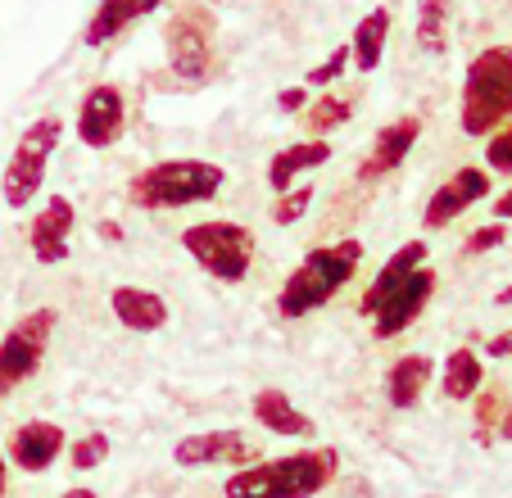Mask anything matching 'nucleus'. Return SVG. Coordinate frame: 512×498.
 <instances>
[{
  "label": "nucleus",
  "mask_w": 512,
  "mask_h": 498,
  "mask_svg": "<svg viewBox=\"0 0 512 498\" xmlns=\"http://www.w3.org/2000/svg\"><path fill=\"white\" fill-rule=\"evenodd\" d=\"M494 440H512V399H508V408H503L499 426H494Z\"/></svg>",
  "instance_id": "35"
},
{
  "label": "nucleus",
  "mask_w": 512,
  "mask_h": 498,
  "mask_svg": "<svg viewBox=\"0 0 512 498\" xmlns=\"http://www.w3.org/2000/svg\"><path fill=\"white\" fill-rule=\"evenodd\" d=\"M435 376V358L431 354H399L395 363L386 367V403L395 412H413L417 403H422L426 385H431Z\"/></svg>",
  "instance_id": "18"
},
{
  "label": "nucleus",
  "mask_w": 512,
  "mask_h": 498,
  "mask_svg": "<svg viewBox=\"0 0 512 498\" xmlns=\"http://www.w3.org/2000/svg\"><path fill=\"white\" fill-rule=\"evenodd\" d=\"M218 19L209 5H182L173 10L164 28V50H168V73L182 87H200L218 73Z\"/></svg>",
  "instance_id": "7"
},
{
  "label": "nucleus",
  "mask_w": 512,
  "mask_h": 498,
  "mask_svg": "<svg viewBox=\"0 0 512 498\" xmlns=\"http://www.w3.org/2000/svg\"><path fill=\"white\" fill-rule=\"evenodd\" d=\"M426 254H431V249H426V240H404V245L395 249V254H390L386 263H381L377 268V277L368 281V290H363V299H358V313L363 317H372L381 308V299L390 295V290L399 286V281L408 277V272H417L426 263Z\"/></svg>",
  "instance_id": "20"
},
{
  "label": "nucleus",
  "mask_w": 512,
  "mask_h": 498,
  "mask_svg": "<svg viewBox=\"0 0 512 498\" xmlns=\"http://www.w3.org/2000/svg\"><path fill=\"white\" fill-rule=\"evenodd\" d=\"M340 476V453L327 444L236 467L223 480V498H318Z\"/></svg>",
  "instance_id": "1"
},
{
  "label": "nucleus",
  "mask_w": 512,
  "mask_h": 498,
  "mask_svg": "<svg viewBox=\"0 0 512 498\" xmlns=\"http://www.w3.org/2000/svg\"><path fill=\"white\" fill-rule=\"evenodd\" d=\"M55 326H59L55 308H28L0 336V403L41 372V363L50 354V340H55Z\"/></svg>",
  "instance_id": "8"
},
{
  "label": "nucleus",
  "mask_w": 512,
  "mask_h": 498,
  "mask_svg": "<svg viewBox=\"0 0 512 498\" xmlns=\"http://www.w3.org/2000/svg\"><path fill=\"white\" fill-rule=\"evenodd\" d=\"M485 168L490 173H512V123L485 136Z\"/></svg>",
  "instance_id": "29"
},
{
  "label": "nucleus",
  "mask_w": 512,
  "mask_h": 498,
  "mask_svg": "<svg viewBox=\"0 0 512 498\" xmlns=\"http://www.w3.org/2000/svg\"><path fill=\"white\" fill-rule=\"evenodd\" d=\"M96 231H100V240H123V222H109V218H105Z\"/></svg>",
  "instance_id": "36"
},
{
  "label": "nucleus",
  "mask_w": 512,
  "mask_h": 498,
  "mask_svg": "<svg viewBox=\"0 0 512 498\" xmlns=\"http://www.w3.org/2000/svg\"><path fill=\"white\" fill-rule=\"evenodd\" d=\"M494 304H499V308H508V304H512V286H503L499 295H494Z\"/></svg>",
  "instance_id": "39"
},
{
  "label": "nucleus",
  "mask_w": 512,
  "mask_h": 498,
  "mask_svg": "<svg viewBox=\"0 0 512 498\" xmlns=\"http://www.w3.org/2000/svg\"><path fill=\"white\" fill-rule=\"evenodd\" d=\"M177 240H182V249L200 263V272H209V277L223 281V286H241L254 272V263H259V236H254L245 222H232V218L191 222V227H182Z\"/></svg>",
  "instance_id": "5"
},
{
  "label": "nucleus",
  "mask_w": 512,
  "mask_h": 498,
  "mask_svg": "<svg viewBox=\"0 0 512 498\" xmlns=\"http://www.w3.org/2000/svg\"><path fill=\"white\" fill-rule=\"evenodd\" d=\"M127 132V96L114 82H96L87 87L78 105V141L87 150H114Z\"/></svg>",
  "instance_id": "10"
},
{
  "label": "nucleus",
  "mask_w": 512,
  "mask_h": 498,
  "mask_svg": "<svg viewBox=\"0 0 512 498\" xmlns=\"http://www.w3.org/2000/svg\"><path fill=\"white\" fill-rule=\"evenodd\" d=\"M109 313H114V322L123 326V331L155 336V331H164L168 326L173 308H168V299L159 295V290H150V286H114L109 290Z\"/></svg>",
  "instance_id": "16"
},
{
  "label": "nucleus",
  "mask_w": 512,
  "mask_h": 498,
  "mask_svg": "<svg viewBox=\"0 0 512 498\" xmlns=\"http://www.w3.org/2000/svg\"><path fill=\"white\" fill-rule=\"evenodd\" d=\"M345 68H349V46H336L322 64L309 68V87H336L340 77H345Z\"/></svg>",
  "instance_id": "30"
},
{
  "label": "nucleus",
  "mask_w": 512,
  "mask_h": 498,
  "mask_svg": "<svg viewBox=\"0 0 512 498\" xmlns=\"http://www.w3.org/2000/svg\"><path fill=\"white\" fill-rule=\"evenodd\" d=\"M349 118H354V96H349V91H327V96L309 100V109H304L309 136H322V141H327V132L345 127Z\"/></svg>",
  "instance_id": "25"
},
{
  "label": "nucleus",
  "mask_w": 512,
  "mask_h": 498,
  "mask_svg": "<svg viewBox=\"0 0 512 498\" xmlns=\"http://www.w3.org/2000/svg\"><path fill=\"white\" fill-rule=\"evenodd\" d=\"M422 141V118L417 114H399L372 136V150L358 163V182H381L395 168H404V159L413 154V145Z\"/></svg>",
  "instance_id": "14"
},
{
  "label": "nucleus",
  "mask_w": 512,
  "mask_h": 498,
  "mask_svg": "<svg viewBox=\"0 0 512 498\" xmlns=\"http://www.w3.org/2000/svg\"><path fill=\"white\" fill-rule=\"evenodd\" d=\"M386 41H390V10L377 5V10H368L354 23V37H349V64H354L358 73L381 68V59H386Z\"/></svg>",
  "instance_id": "22"
},
{
  "label": "nucleus",
  "mask_w": 512,
  "mask_h": 498,
  "mask_svg": "<svg viewBox=\"0 0 512 498\" xmlns=\"http://www.w3.org/2000/svg\"><path fill=\"white\" fill-rule=\"evenodd\" d=\"M481 200H490V168L463 163L454 177H445V182L431 191V200H426V209H422V227L426 231L454 227V222Z\"/></svg>",
  "instance_id": "12"
},
{
  "label": "nucleus",
  "mask_w": 512,
  "mask_h": 498,
  "mask_svg": "<svg viewBox=\"0 0 512 498\" xmlns=\"http://www.w3.org/2000/svg\"><path fill=\"white\" fill-rule=\"evenodd\" d=\"M322 163H331V141H322V136H304V141L286 145V150H277L268 159V186L281 195V191H290V186L300 182L304 173L322 168Z\"/></svg>",
  "instance_id": "19"
},
{
  "label": "nucleus",
  "mask_w": 512,
  "mask_h": 498,
  "mask_svg": "<svg viewBox=\"0 0 512 498\" xmlns=\"http://www.w3.org/2000/svg\"><path fill=\"white\" fill-rule=\"evenodd\" d=\"M227 168L213 159H159L127 177V204L145 213H177L223 195Z\"/></svg>",
  "instance_id": "3"
},
{
  "label": "nucleus",
  "mask_w": 512,
  "mask_h": 498,
  "mask_svg": "<svg viewBox=\"0 0 512 498\" xmlns=\"http://www.w3.org/2000/svg\"><path fill=\"white\" fill-rule=\"evenodd\" d=\"M109 453H114V440H109L105 431H87V435H78V440L68 444V462H73V471H96V467H105Z\"/></svg>",
  "instance_id": "27"
},
{
  "label": "nucleus",
  "mask_w": 512,
  "mask_h": 498,
  "mask_svg": "<svg viewBox=\"0 0 512 498\" xmlns=\"http://www.w3.org/2000/svg\"><path fill=\"white\" fill-rule=\"evenodd\" d=\"M422 55H445L449 50V0H417V32Z\"/></svg>",
  "instance_id": "24"
},
{
  "label": "nucleus",
  "mask_w": 512,
  "mask_h": 498,
  "mask_svg": "<svg viewBox=\"0 0 512 498\" xmlns=\"http://www.w3.org/2000/svg\"><path fill=\"white\" fill-rule=\"evenodd\" d=\"M250 412L263 431L281 435V440H304V444L318 440V422H313L304 408H295L290 394L277 390V385H263V390L250 399Z\"/></svg>",
  "instance_id": "17"
},
{
  "label": "nucleus",
  "mask_w": 512,
  "mask_h": 498,
  "mask_svg": "<svg viewBox=\"0 0 512 498\" xmlns=\"http://www.w3.org/2000/svg\"><path fill=\"white\" fill-rule=\"evenodd\" d=\"M309 204H313V186L309 182H300V186H290V191H281L277 200H272V209H268V218L277 222V227H295V222L309 213Z\"/></svg>",
  "instance_id": "28"
},
{
  "label": "nucleus",
  "mask_w": 512,
  "mask_h": 498,
  "mask_svg": "<svg viewBox=\"0 0 512 498\" xmlns=\"http://www.w3.org/2000/svg\"><path fill=\"white\" fill-rule=\"evenodd\" d=\"M485 354H490V358H512V326L485 340Z\"/></svg>",
  "instance_id": "33"
},
{
  "label": "nucleus",
  "mask_w": 512,
  "mask_h": 498,
  "mask_svg": "<svg viewBox=\"0 0 512 498\" xmlns=\"http://www.w3.org/2000/svg\"><path fill=\"white\" fill-rule=\"evenodd\" d=\"M512 123V46H485L463 73V136H490Z\"/></svg>",
  "instance_id": "4"
},
{
  "label": "nucleus",
  "mask_w": 512,
  "mask_h": 498,
  "mask_svg": "<svg viewBox=\"0 0 512 498\" xmlns=\"http://www.w3.org/2000/svg\"><path fill=\"white\" fill-rule=\"evenodd\" d=\"M481 385H485V363H481V354H476L472 345L449 349L445 367H440V390H445V399H449V403H467L476 390H481Z\"/></svg>",
  "instance_id": "23"
},
{
  "label": "nucleus",
  "mask_w": 512,
  "mask_h": 498,
  "mask_svg": "<svg viewBox=\"0 0 512 498\" xmlns=\"http://www.w3.org/2000/svg\"><path fill=\"white\" fill-rule=\"evenodd\" d=\"M277 109L281 114H304V109H309V87H281Z\"/></svg>",
  "instance_id": "32"
},
{
  "label": "nucleus",
  "mask_w": 512,
  "mask_h": 498,
  "mask_svg": "<svg viewBox=\"0 0 512 498\" xmlns=\"http://www.w3.org/2000/svg\"><path fill=\"white\" fill-rule=\"evenodd\" d=\"M173 462L177 467H250V462H259V449H254V440L245 431H195V435H182V440L173 444Z\"/></svg>",
  "instance_id": "13"
},
{
  "label": "nucleus",
  "mask_w": 512,
  "mask_h": 498,
  "mask_svg": "<svg viewBox=\"0 0 512 498\" xmlns=\"http://www.w3.org/2000/svg\"><path fill=\"white\" fill-rule=\"evenodd\" d=\"M5 489H10V458L0 449V498H5Z\"/></svg>",
  "instance_id": "37"
},
{
  "label": "nucleus",
  "mask_w": 512,
  "mask_h": 498,
  "mask_svg": "<svg viewBox=\"0 0 512 498\" xmlns=\"http://www.w3.org/2000/svg\"><path fill=\"white\" fill-rule=\"evenodd\" d=\"M164 0H100V10L91 14V23L82 28V46H109L118 32H127L136 19H150Z\"/></svg>",
  "instance_id": "21"
},
{
  "label": "nucleus",
  "mask_w": 512,
  "mask_h": 498,
  "mask_svg": "<svg viewBox=\"0 0 512 498\" xmlns=\"http://www.w3.org/2000/svg\"><path fill=\"white\" fill-rule=\"evenodd\" d=\"M503 240H508V227H503V222H490V227H476L472 236H467L463 254H490V249H499Z\"/></svg>",
  "instance_id": "31"
},
{
  "label": "nucleus",
  "mask_w": 512,
  "mask_h": 498,
  "mask_svg": "<svg viewBox=\"0 0 512 498\" xmlns=\"http://www.w3.org/2000/svg\"><path fill=\"white\" fill-rule=\"evenodd\" d=\"M73 231H78V204L68 195H46L41 209L28 222V249L41 268H59L73 249Z\"/></svg>",
  "instance_id": "11"
},
{
  "label": "nucleus",
  "mask_w": 512,
  "mask_h": 498,
  "mask_svg": "<svg viewBox=\"0 0 512 498\" xmlns=\"http://www.w3.org/2000/svg\"><path fill=\"white\" fill-rule=\"evenodd\" d=\"M59 136H64V123H59L55 114L32 118L19 132L10 163H5V173H0V200H5V209L23 213L41 195L50 159H55V150H59Z\"/></svg>",
  "instance_id": "6"
},
{
  "label": "nucleus",
  "mask_w": 512,
  "mask_h": 498,
  "mask_svg": "<svg viewBox=\"0 0 512 498\" xmlns=\"http://www.w3.org/2000/svg\"><path fill=\"white\" fill-rule=\"evenodd\" d=\"M363 259H368V245L358 236H340V240H331V245H313L309 254L290 268V277L281 281L277 313L286 317V322H295V317H309V313H318V308H327L331 299L358 277Z\"/></svg>",
  "instance_id": "2"
},
{
  "label": "nucleus",
  "mask_w": 512,
  "mask_h": 498,
  "mask_svg": "<svg viewBox=\"0 0 512 498\" xmlns=\"http://www.w3.org/2000/svg\"><path fill=\"white\" fill-rule=\"evenodd\" d=\"M55 498H100L96 489H87V485H78V489H64V494H55Z\"/></svg>",
  "instance_id": "38"
},
{
  "label": "nucleus",
  "mask_w": 512,
  "mask_h": 498,
  "mask_svg": "<svg viewBox=\"0 0 512 498\" xmlns=\"http://www.w3.org/2000/svg\"><path fill=\"white\" fill-rule=\"evenodd\" d=\"M490 213H494V222H512V186L490 204Z\"/></svg>",
  "instance_id": "34"
},
{
  "label": "nucleus",
  "mask_w": 512,
  "mask_h": 498,
  "mask_svg": "<svg viewBox=\"0 0 512 498\" xmlns=\"http://www.w3.org/2000/svg\"><path fill=\"white\" fill-rule=\"evenodd\" d=\"M503 408H508V394L499 385H481L472 394V422H476V444H494V426H499Z\"/></svg>",
  "instance_id": "26"
},
{
  "label": "nucleus",
  "mask_w": 512,
  "mask_h": 498,
  "mask_svg": "<svg viewBox=\"0 0 512 498\" xmlns=\"http://www.w3.org/2000/svg\"><path fill=\"white\" fill-rule=\"evenodd\" d=\"M435 286H440V277H435V268H426V263L417 272H408V277L381 299L377 313H372V336L395 340V336H404L408 326H417L426 304L435 299Z\"/></svg>",
  "instance_id": "9"
},
{
  "label": "nucleus",
  "mask_w": 512,
  "mask_h": 498,
  "mask_svg": "<svg viewBox=\"0 0 512 498\" xmlns=\"http://www.w3.org/2000/svg\"><path fill=\"white\" fill-rule=\"evenodd\" d=\"M68 449V435L59 422H23L14 426L10 444H5V458H10V467L28 471V476H41V471L55 467V458Z\"/></svg>",
  "instance_id": "15"
}]
</instances>
